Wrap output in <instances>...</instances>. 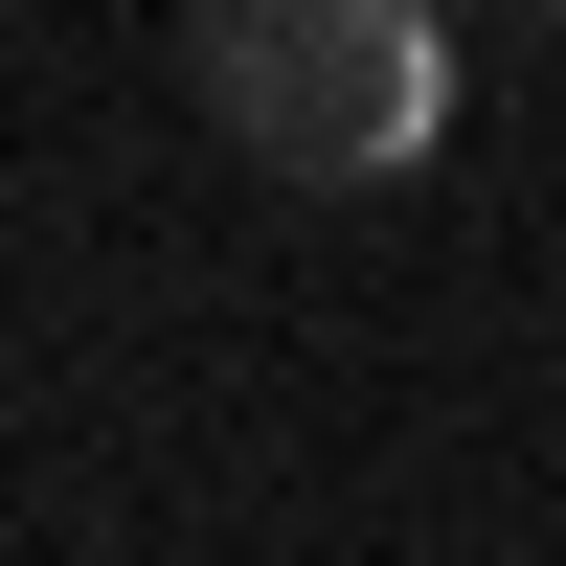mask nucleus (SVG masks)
<instances>
[{
  "instance_id": "nucleus-1",
  "label": "nucleus",
  "mask_w": 566,
  "mask_h": 566,
  "mask_svg": "<svg viewBox=\"0 0 566 566\" xmlns=\"http://www.w3.org/2000/svg\"><path fill=\"white\" fill-rule=\"evenodd\" d=\"M181 69L272 181H408L453 136V0H205Z\"/></svg>"
}]
</instances>
